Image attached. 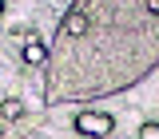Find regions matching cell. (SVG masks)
Here are the masks:
<instances>
[{"label":"cell","instance_id":"cell-1","mask_svg":"<svg viewBox=\"0 0 159 139\" xmlns=\"http://www.w3.org/2000/svg\"><path fill=\"white\" fill-rule=\"evenodd\" d=\"M76 131L88 135V139H103V135L116 131V119L103 115V111H80V115H76Z\"/></svg>","mask_w":159,"mask_h":139},{"label":"cell","instance_id":"cell-2","mask_svg":"<svg viewBox=\"0 0 159 139\" xmlns=\"http://www.w3.org/2000/svg\"><path fill=\"white\" fill-rule=\"evenodd\" d=\"M24 64L44 68V64H48V44H44V40H28V44H24Z\"/></svg>","mask_w":159,"mask_h":139},{"label":"cell","instance_id":"cell-3","mask_svg":"<svg viewBox=\"0 0 159 139\" xmlns=\"http://www.w3.org/2000/svg\"><path fill=\"white\" fill-rule=\"evenodd\" d=\"M0 115H4V119H20V115H24L20 99H4V103H0Z\"/></svg>","mask_w":159,"mask_h":139},{"label":"cell","instance_id":"cell-4","mask_svg":"<svg viewBox=\"0 0 159 139\" xmlns=\"http://www.w3.org/2000/svg\"><path fill=\"white\" fill-rule=\"evenodd\" d=\"M139 139H159V123H151V119H147V123L139 127Z\"/></svg>","mask_w":159,"mask_h":139},{"label":"cell","instance_id":"cell-5","mask_svg":"<svg viewBox=\"0 0 159 139\" xmlns=\"http://www.w3.org/2000/svg\"><path fill=\"white\" fill-rule=\"evenodd\" d=\"M0 12H4V0H0Z\"/></svg>","mask_w":159,"mask_h":139}]
</instances>
